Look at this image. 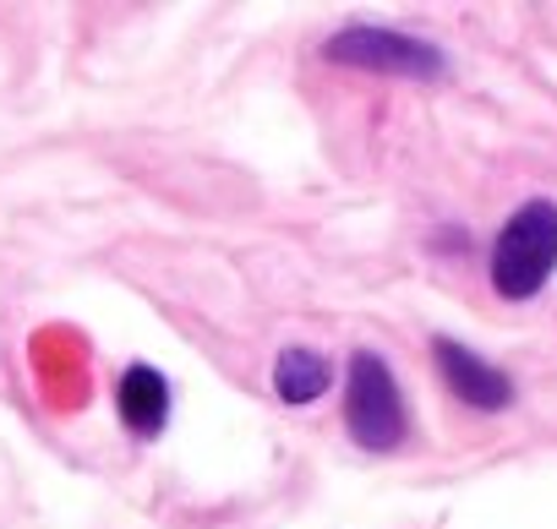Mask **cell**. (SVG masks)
<instances>
[{
    "mask_svg": "<svg viewBox=\"0 0 557 529\" xmlns=\"http://www.w3.org/2000/svg\"><path fill=\"white\" fill-rule=\"evenodd\" d=\"M557 274V202H524L492 245V290L503 301H530Z\"/></svg>",
    "mask_w": 557,
    "mask_h": 529,
    "instance_id": "1",
    "label": "cell"
},
{
    "mask_svg": "<svg viewBox=\"0 0 557 529\" xmlns=\"http://www.w3.org/2000/svg\"><path fill=\"white\" fill-rule=\"evenodd\" d=\"M405 426H410V415H405V393H399L388 361L372 350H356L345 366V431H350V442L367 453H394L405 442Z\"/></svg>",
    "mask_w": 557,
    "mask_h": 529,
    "instance_id": "2",
    "label": "cell"
},
{
    "mask_svg": "<svg viewBox=\"0 0 557 529\" xmlns=\"http://www.w3.org/2000/svg\"><path fill=\"white\" fill-rule=\"evenodd\" d=\"M323 61L329 66H350V72H372V77H443V50L416 39V34H399V28H372V23H356V28H339L323 39Z\"/></svg>",
    "mask_w": 557,
    "mask_h": 529,
    "instance_id": "3",
    "label": "cell"
},
{
    "mask_svg": "<svg viewBox=\"0 0 557 529\" xmlns=\"http://www.w3.org/2000/svg\"><path fill=\"white\" fill-rule=\"evenodd\" d=\"M329 382H334V366L318 350H307V344L278 350V361H273V393L285 399V404H312V399L329 393Z\"/></svg>",
    "mask_w": 557,
    "mask_h": 529,
    "instance_id": "6",
    "label": "cell"
},
{
    "mask_svg": "<svg viewBox=\"0 0 557 529\" xmlns=\"http://www.w3.org/2000/svg\"><path fill=\"white\" fill-rule=\"evenodd\" d=\"M115 410H121L126 431H137V437H159L164 420H170V382L159 377V366H148V361L126 366L121 382H115Z\"/></svg>",
    "mask_w": 557,
    "mask_h": 529,
    "instance_id": "5",
    "label": "cell"
},
{
    "mask_svg": "<svg viewBox=\"0 0 557 529\" xmlns=\"http://www.w3.org/2000/svg\"><path fill=\"white\" fill-rule=\"evenodd\" d=\"M432 361H437L448 393L465 399L470 410H508V404H513V382H508L492 361H481L475 350H465V344H454V339H437V344H432Z\"/></svg>",
    "mask_w": 557,
    "mask_h": 529,
    "instance_id": "4",
    "label": "cell"
}]
</instances>
